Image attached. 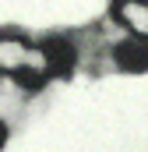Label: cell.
<instances>
[{"label":"cell","instance_id":"cell-1","mask_svg":"<svg viewBox=\"0 0 148 152\" xmlns=\"http://www.w3.org/2000/svg\"><path fill=\"white\" fill-rule=\"evenodd\" d=\"M39 64H46V60L32 42H25L18 36H0V75L14 78L21 71H28V67H39Z\"/></svg>","mask_w":148,"mask_h":152},{"label":"cell","instance_id":"cell-2","mask_svg":"<svg viewBox=\"0 0 148 152\" xmlns=\"http://www.w3.org/2000/svg\"><path fill=\"white\" fill-rule=\"evenodd\" d=\"M39 53H42L46 71L53 78H67L74 71V64H78V50H74V42L67 36H46L42 46H39Z\"/></svg>","mask_w":148,"mask_h":152},{"label":"cell","instance_id":"cell-3","mask_svg":"<svg viewBox=\"0 0 148 152\" xmlns=\"http://www.w3.org/2000/svg\"><path fill=\"white\" fill-rule=\"evenodd\" d=\"M113 60H116V67L127 71V75H145L148 71V39L127 36L116 50H113Z\"/></svg>","mask_w":148,"mask_h":152},{"label":"cell","instance_id":"cell-4","mask_svg":"<svg viewBox=\"0 0 148 152\" xmlns=\"http://www.w3.org/2000/svg\"><path fill=\"white\" fill-rule=\"evenodd\" d=\"M113 18L131 36L148 39V0H113Z\"/></svg>","mask_w":148,"mask_h":152},{"label":"cell","instance_id":"cell-5","mask_svg":"<svg viewBox=\"0 0 148 152\" xmlns=\"http://www.w3.org/2000/svg\"><path fill=\"white\" fill-rule=\"evenodd\" d=\"M4 145H7V124L0 120V152H4Z\"/></svg>","mask_w":148,"mask_h":152}]
</instances>
